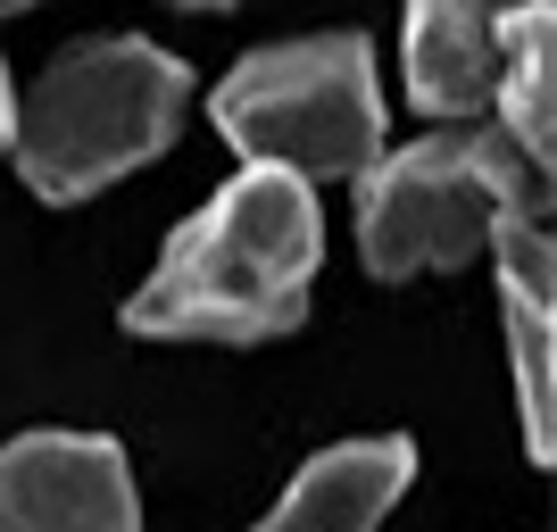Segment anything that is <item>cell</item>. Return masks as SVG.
Returning a JSON list of instances; mask_svg holds the SVG:
<instances>
[{
	"mask_svg": "<svg viewBox=\"0 0 557 532\" xmlns=\"http://www.w3.org/2000/svg\"><path fill=\"white\" fill-rule=\"evenodd\" d=\"M175 9H233V0H175Z\"/></svg>",
	"mask_w": 557,
	"mask_h": 532,
	"instance_id": "obj_11",
	"label": "cell"
},
{
	"mask_svg": "<svg viewBox=\"0 0 557 532\" xmlns=\"http://www.w3.org/2000/svg\"><path fill=\"white\" fill-rule=\"evenodd\" d=\"M325 267L317 191L283 166H242L150 267L125 324L159 342H283L308 317V283Z\"/></svg>",
	"mask_w": 557,
	"mask_h": 532,
	"instance_id": "obj_1",
	"label": "cell"
},
{
	"mask_svg": "<svg viewBox=\"0 0 557 532\" xmlns=\"http://www.w3.org/2000/svg\"><path fill=\"white\" fill-rule=\"evenodd\" d=\"M216 125L250 166H283L300 184H349L383 159V92L367 34H300L250 50L216 84Z\"/></svg>",
	"mask_w": 557,
	"mask_h": 532,
	"instance_id": "obj_4",
	"label": "cell"
},
{
	"mask_svg": "<svg viewBox=\"0 0 557 532\" xmlns=\"http://www.w3.org/2000/svg\"><path fill=\"white\" fill-rule=\"evenodd\" d=\"M541 209L549 175L499 125H449L358 175V250L383 283H399L491 250L499 225H541Z\"/></svg>",
	"mask_w": 557,
	"mask_h": 532,
	"instance_id": "obj_3",
	"label": "cell"
},
{
	"mask_svg": "<svg viewBox=\"0 0 557 532\" xmlns=\"http://www.w3.org/2000/svg\"><path fill=\"white\" fill-rule=\"evenodd\" d=\"M417 474V449L399 433L383 441H342L325 458H308L283 491V508L267 516L258 532H374L383 516L399 508V491Z\"/></svg>",
	"mask_w": 557,
	"mask_h": 532,
	"instance_id": "obj_8",
	"label": "cell"
},
{
	"mask_svg": "<svg viewBox=\"0 0 557 532\" xmlns=\"http://www.w3.org/2000/svg\"><path fill=\"white\" fill-rule=\"evenodd\" d=\"M491 100H499V134L549 175V150H557V17H549V0H516L508 34H499Z\"/></svg>",
	"mask_w": 557,
	"mask_h": 532,
	"instance_id": "obj_9",
	"label": "cell"
},
{
	"mask_svg": "<svg viewBox=\"0 0 557 532\" xmlns=\"http://www.w3.org/2000/svg\"><path fill=\"white\" fill-rule=\"evenodd\" d=\"M17 9H34V0H0V17H17Z\"/></svg>",
	"mask_w": 557,
	"mask_h": 532,
	"instance_id": "obj_12",
	"label": "cell"
},
{
	"mask_svg": "<svg viewBox=\"0 0 557 532\" xmlns=\"http://www.w3.org/2000/svg\"><path fill=\"white\" fill-rule=\"evenodd\" d=\"M9 109H17V100H9V67H0V150H9Z\"/></svg>",
	"mask_w": 557,
	"mask_h": 532,
	"instance_id": "obj_10",
	"label": "cell"
},
{
	"mask_svg": "<svg viewBox=\"0 0 557 532\" xmlns=\"http://www.w3.org/2000/svg\"><path fill=\"white\" fill-rule=\"evenodd\" d=\"M191 109L184 59H166L141 34H92V42L59 50L34 92L9 109V150H17L25 184L42 200H92L125 166H150L175 141Z\"/></svg>",
	"mask_w": 557,
	"mask_h": 532,
	"instance_id": "obj_2",
	"label": "cell"
},
{
	"mask_svg": "<svg viewBox=\"0 0 557 532\" xmlns=\"http://www.w3.org/2000/svg\"><path fill=\"white\" fill-rule=\"evenodd\" d=\"M491 258H499V317H508L524 449H533V466H549L557 458V258L541 225H499Z\"/></svg>",
	"mask_w": 557,
	"mask_h": 532,
	"instance_id": "obj_6",
	"label": "cell"
},
{
	"mask_svg": "<svg viewBox=\"0 0 557 532\" xmlns=\"http://www.w3.org/2000/svg\"><path fill=\"white\" fill-rule=\"evenodd\" d=\"M508 17H516V0H408V34H399L408 100L424 116H458V125L474 109H491Z\"/></svg>",
	"mask_w": 557,
	"mask_h": 532,
	"instance_id": "obj_7",
	"label": "cell"
},
{
	"mask_svg": "<svg viewBox=\"0 0 557 532\" xmlns=\"http://www.w3.org/2000/svg\"><path fill=\"white\" fill-rule=\"evenodd\" d=\"M0 532H141L125 449L109 433H17L0 449Z\"/></svg>",
	"mask_w": 557,
	"mask_h": 532,
	"instance_id": "obj_5",
	"label": "cell"
}]
</instances>
